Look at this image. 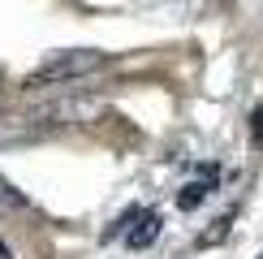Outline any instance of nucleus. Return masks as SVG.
Listing matches in <instances>:
<instances>
[{"label": "nucleus", "mask_w": 263, "mask_h": 259, "mask_svg": "<svg viewBox=\"0 0 263 259\" xmlns=\"http://www.w3.org/2000/svg\"><path fill=\"white\" fill-rule=\"evenodd\" d=\"M26 117L43 130V134H48V130L82 125V121H91V117H100V104H95V100H78V95H65V100H48V104L30 108Z\"/></svg>", "instance_id": "f03ea898"}, {"label": "nucleus", "mask_w": 263, "mask_h": 259, "mask_svg": "<svg viewBox=\"0 0 263 259\" xmlns=\"http://www.w3.org/2000/svg\"><path fill=\"white\" fill-rule=\"evenodd\" d=\"M138 212H142V208H129V212H121V220H117V225H112V229H108L104 237H117V233H125V229H129V225H134V220H138Z\"/></svg>", "instance_id": "423d86ee"}, {"label": "nucleus", "mask_w": 263, "mask_h": 259, "mask_svg": "<svg viewBox=\"0 0 263 259\" xmlns=\"http://www.w3.org/2000/svg\"><path fill=\"white\" fill-rule=\"evenodd\" d=\"M259 259H263V255H259Z\"/></svg>", "instance_id": "9d476101"}, {"label": "nucleus", "mask_w": 263, "mask_h": 259, "mask_svg": "<svg viewBox=\"0 0 263 259\" xmlns=\"http://www.w3.org/2000/svg\"><path fill=\"white\" fill-rule=\"evenodd\" d=\"M0 259H13V251H9V246H5V242H0Z\"/></svg>", "instance_id": "1a4fd4ad"}, {"label": "nucleus", "mask_w": 263, "mask_h": 259, "mask_svg": "<svg viewBox=\"0 0 263 259\" xmlns=\"http://www.w3.org/2000/svg\"><path fill=\"white\" fill-rule=\"evenodd\" d=\"M250 138H255V147H263V108H255V117H250Z\"/></svg>", "instance_id": "6e6552de"}, {"label": "nucleus", "mask_w": 263, "mask_h": 259, "mask_svg": "<svg viewBox=\"0 0 263 259\" xmlns=\"http://www.w3.org/2000/svg\"><path fill=\"white\" fill-rule=\"evenodd\" d=\"M108 52L100 48H69V52H57V57H48L39 65L35 73L26 78V91H39V86H65V82H82L91 78V73L108 69Z\"/></svg>", "instance_id": "f257e3e1"}, {"label": "nucleus", "mask_w": 263, "mask_h": 259, "mask_svg": "<svg viewBox=\"0 0 263 259\" xmlns=\"http://www.w3.org/2000/svg\"><path fill=\"white\" fill-rule=\"evenodd\" d=\"M35 138H43V130L30 117L0 113V147H22V143H35Z\"/></svg>", "instance_id": "7ed1b4c3"}, {"label": "nucleus", "mask_w": 263, "mask_h": 259, "mask_svg": "<svg viewBox=\"0 0 263 259\" xmlns=\"http://www.w3.org/2000/svg\"><path fill=\"white\" fill-rule=\"evenodd\" d=\"M224 229H229V216H220V220H216V229L199 237V246H212V242H220V237H224Z\"/></svg>", "instance_id": "0eeeda50"}, {"label": "nucleus", "mask_w": 263, "mask_h": 259, "mask_svg": "<svg viewBox=\"0 0 263 259\" xmlns=\"http://www.w3.org/2000/svg\"><path fill=\"white\" fill-rule=\"evenodd\" d=\"M160 225H164L160 212H138V220L125 229V246L129 251H147V246L160 237Z\"/></svg>", "instance_id": "20e7f679"}, {"label": "nucleus", "mask_w": 263, "mask_h": 259, "mask_svg": "<svg viewBox=\"0 0 263 259\" xmlns=\"http://www.w3.org/2000/svg\"><path fill=\"white\" fill-rule=\"evenodd\" d=\"M212 181H216V164H203V181H185V186L177 190V208L181 212H194L207 194H212Z\"/></svg>", "instance_id": "39448f33"}]
</instances>
